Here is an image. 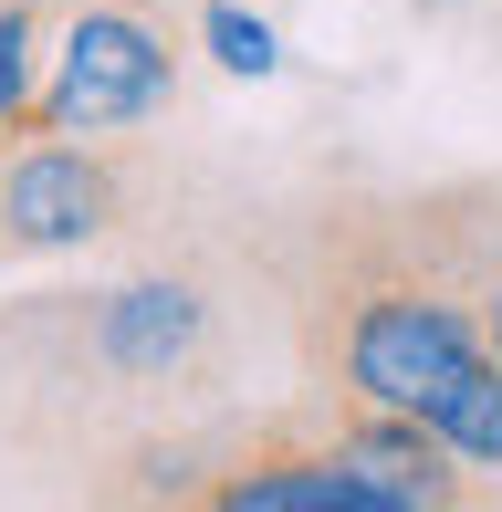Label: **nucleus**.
I'll return each instance as SVG.
<instances>
[{"label":"nucleus","instance_id":"obj_1","mask_svg":"<svg viewBox=\"0 0 502 512\" xmlns=\"http://www.w3.org/2000/svg\"><path fill=\"white\" fill-rule=\"evenodd\" d=\"M471 356H482V304L461 283H429V272H398V262L367 272L346 293V314L314 335V366L356 408H408V418H429V398Z\"/></svg>","mask_w":502,"mask_h":512},{"label":"nucleus","instance_id":"obj_2","mask_svg":"<svg viewBox=\"0 0 502 512\" xmlns=\"http://www.w3.org/2000/svg\"><path fill=\"white\" fill-rule=\"evenodd\" d=\"M157 95H168L157 32L136 11L84 0V11L63 21V42H53V74H42V95H32V126H53V136H116V126H136V115H157Z\"/></svg>","mask_w":502,"mask_h":512},{"label":"nucleus","instance_id":"obj_3","mask_svg":"<svg viewBox=\"0 0 502 512\" xmlns=\"http://www.w3.org/2000/svg\"><path fill=\"white\" fill-rule=\"evenodd\" d=\"M126 220V178L95 136L21 126V147L0 157V251H84Z\"/></svg>","mask_w":502,"mask_h":512},{"label":"nucleus","instance_id":"obj_4","mask_svg":"<svg viewBox=\"0 0 502 512\" xmlns=\"http://www.w3.org/2000/svg\"><path fill=\"white\" fill-rule=\"evenodd\" d=\"M199 502L220 512H419L398 471H377L346 429L335 439H283V450H251L220 481H199Z\"/></svg>","mask_w":502,"mask_h":512},{"label":"nucleus","instance_id":"obj_5","mask_svg":"<svg viewBox=\"0 0 502 512\" xmlns=\"http://www.w3.org/2000/svg\"><path fill=\"white\" fill-rule=\"evenodd\" d=\"M199 335H210V304H199L189 283H126L105 293L95 314V345L116 377H178V366L199 356Z\"/></svg>","mask_w":502,"mask_h":512},{"label":"nucleus","instance_id":"obj_6","mask_svg":"<svg viewBox=\"0 0 502 512\" xmlns=\"http://www.w3.org/2000/svg\"><path fill=\"white\" fill-rule=\"evenodd\" d=\"M429 429L450 439V460H492V471H502V356H492V345L429 398Z\"/></svg>","mask_w":502,"mask_h":512},{"label":"nucleus","instance_id":"obj_7","mask_svg":"<svg viewBox=\"0 0 502 512\" xmlns=\"http://www.w3.org/2000/svg\"><path fill=\"white\" fill-rule=\"evenodd\" d=\"M32 63H42V11L32 0H0V136H21L32 126Z\"/></svg>","mask_w":502,"mask_h":512},{"label":"nucleus","instance_id":"obj_8","mask_svg":"<svg viewBox=\"0 0 502 512\" xmlns=\"http://www.w3.org/2000/svg\"><path fill=\"white\" fill-rule=\"evenodd\" d=\"M199 21H210V53L231 63V74H272V63H283V53H272V32H262V21L241 11V0H210Z\"/></svg>","mask_w":502,"mask_h":512},{"label":"nucleus","instance_id":"obj_9","mask_svg":"<svg viewBox=\"0 0 502 512\" xmlns=\"http://www.w3.org/2000/svg\"><path fill=\"white\" fill-rule=\"evenodd\" d=\"M471 304H482V345L502 356V272H482V283H471Z\"/></svg>","mask_w":502,"mask_h":512},{"label":"nucleus","instance_id":"obj_10","mask_svg":"<svg viewBox=\"0 0 502 512\" xmlns=\"http://www.w3.org/2000/svg\"><path fill=\"white\" fill-rule=\"evenodd\" d=\"M419 11H450V0H419Z\"/></svg>","mask_w":502,"mask_h":512}]
</instances>
